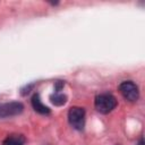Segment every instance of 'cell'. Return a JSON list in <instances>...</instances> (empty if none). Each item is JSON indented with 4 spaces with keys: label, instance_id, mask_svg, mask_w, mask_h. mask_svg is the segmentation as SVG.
Segmentation results:
<instances>
[{
    "label": "cell",
    "instance_id": "5b68a950",
    "mask_svg": "<svg viewBox=\"0 0 145 145\" xmlns=\"http://www.w3.org/2000/svg\"><path fill=\"white\" fill-rule=\"evenodd\" d=\"M32 106L36 112H39L41 114H49L50 113V109L42 103V101L40 99V95L37 93L34 94L33 97H32Z\"/></svg>",
    "mask_w": 145,
    "mask_h": 145
},
{
    "label": "cell",
    "instance_id": "ba28073f",
    "mask_svg": "<svg viewBox=\"0 0 145 145\" xmlns=\"http://www.w3.org/2000/svg\"><path fill=\"white\" fill-rule=\"evenodd\" d=\"M62 86H63V83L60 82V80H58V82H57V86H56V92H59Z\"/></svg>",
    "mask_w": 145,
    "mask_h": 145
},
{
    "label": "cell",
    "instance_id": "3957f363",
    "mask_svg": "<svg viewBox=\"0 0 145 145\" xmlns=\"http://www.w3.org/2000/svg\"><path fill=\"white\" fill-rule=\"evenodd\" d=\"M119 91L121 95L129 102H135L138 100L139 91L137 85L131 80H125L119 85Z\"/></svg>",
    "mask_w": 145,
    "mask_h": 145
},
{
    "label": "cell",
    "instance_id": "7a4b0ae2",
    "mask_svg": "<svg viewBox=\"0 0 145 145\" xmlns=\"http://www.w3.org/2000/svg\"><path fill=\"white\" fill-rule=\"evenodd\" d=\"M69 123L77 130H83L85 126V110L80 106H72L68 111Z\"/></svg>",
    "mask_w": 145,
    "mask_h": 145
},
{
    "label": "cell",
    "instance_id": "8992f818",
    "mask_svg": "<svg viewBox=\"0 0 145 145\" xmlns=\"http://www.w3.org/2000/svg\"><path fill=\"white\" fill-rule=\"evenodd\" d=\"M25 138L22 135H11L8 136L2 145H24Z\"/></svg>",
    "mask_w": 145,
    "mask_h": 145
},
{
    "label": "cell",
    "instance_id": "6da1fadb",
    "mask_svg": "<svg viewBox=\"0 0 145 145\" xmlns=\"http://www.w3.org/2000/svg\"><path fill=\"white\" fill-rule=\"evenodd\" d=\"M117 104H118L117 99L112 94H109V93H103V94L97 95L94 101L95 109L99 112L104 113V114L111 112L117 106Z\"/></svg>",
    "mask_w": 145,
    "mask_h": 145
},
{
    "label": "cell",
    "instance_id": "52a82bcc",
    "mask_svg": "<svg viewBox=\"0 0 145 145\" xmlns=\"http://www.w3.org/2000/svg\"><path fill=\"white\" fill-rule=\"evenodd\" d=\"M50 100H51V102H52L54 105L60 106V105H63V104L67 102V96H66L65 94H62V93L56 92L54 94H52V95L50 96Z\"/></svg>",
    "mask_w": 145,
    "mask_h": 145
},
{
    "label": "cell",
    "instance_id": "277c9868",
    "mask_svg": "<svg viewBox=\"0 0 145 145\" xmlns=\"http://www.w3.org/2000/svg\"><path fill=\"white\" fill-rule=\"evenodd\" d=\"M23 110H24V105L20 102L0 103V119L20 114Z\"/></svg>",
    "mask_w": 145,
    "mask_h": 145
}]
</instances>
